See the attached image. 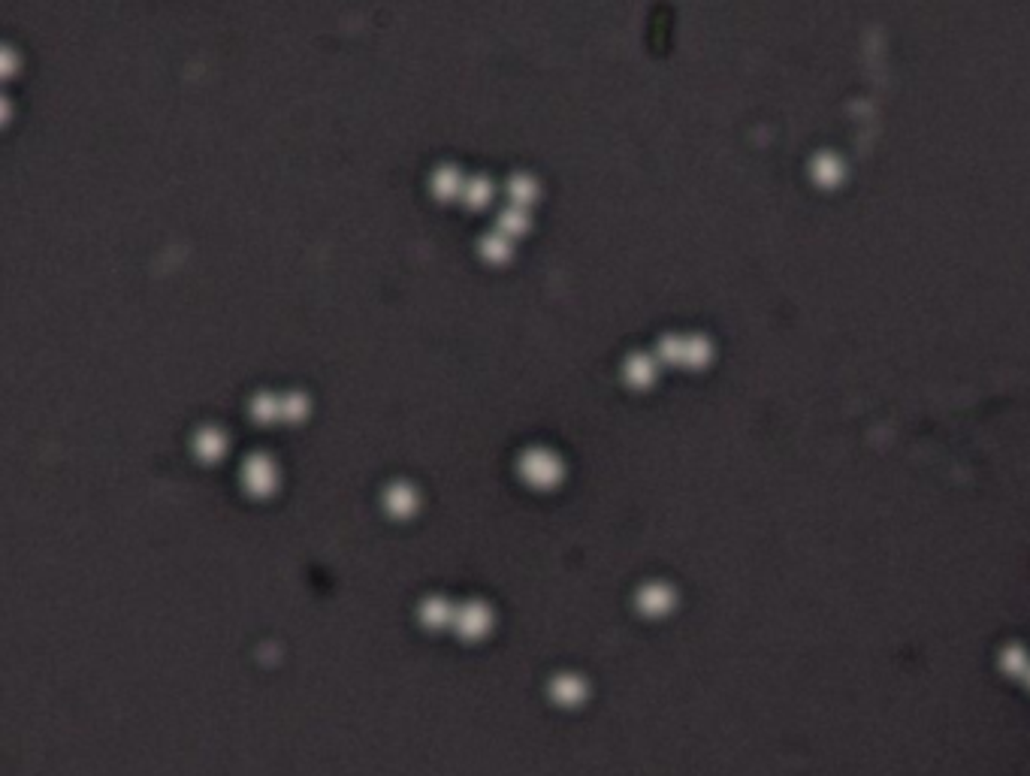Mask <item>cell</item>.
<instances>
[{
    "mask_svg": "<svg viewBox=\"0 0 1030 776\" xmlns=\"http://www.w3.org/2000/svg\"><path fill=\"white\" fill-rule=\"evenodd\" d=\"M520 478L535 489H553L562 480V459L548 447H532L520 456Z\"/></svg>",
    "mask_w": 1030,
    "mask_h": 776,
    "instance_id": "1",
    "label": "cell"
},
{
    "mask_svg": "<svg viewBox=\"0 0 1030 776\" xmlns=\"http://www.w3.org/2000/svg\"><path fill=\"white\" fill-rule=\"evenodd\" d=\"M242 487L251 496H272L279 487V469L266 454H251L242 465Z\"/></svg>",
    "mask_w": 1030,
    "mask_h": 776,
    "instance_id": "2",
    "label": "cell"
},
{
    "mask_svg": "<svg viewBox=\"0 0 1030 776\" xmlns=\"http://www.w3.org/2000/svg\"><path fill=\"white\" fill-rule=\"evenodd\" d=\"M659 366H662V363L656 360L653 354L635 351V354L625 356L623 378H625V384L635 387V390H647V387L656 384V378H659Z\"/></svg>",
    "mask_w": 1030,
    "mask_h": 776,
    "instance_id": "3",
    "label": "cell"
},
{
    "mask_svg": "<svg viewBox=\"0 0 1030 776\" xmlns=\"http://www.w3.org/2000/svg\"><path fill=\"white\" fill-rule=\"evenodd\" d=\"M846 179V163L843 157L834 152H819L810 161V181L822 191H831V188H840Z\"/></svg>",
    "mask_w": 1030,
    "mask_h": 776,
    "instance_id": "4",
    "label": "cell"
},
{
    "mask_svg": "<svg viewBox=\"0 0 1030 776\" xmlns=\"http://www.w3.org/2000/svg\"><path fill=\"white\" fill-rule=\"evenodd\" d=\"M713 354L716 351H713V342L708 336H701V332H689V336H683V360H680V366L701 371L713 363Z\"/></svg>",
    "mask_w": 1030,
    "mask_h": 776,
    "instance_id": "5",
    "label": "cell"
},
{
    "mask_svg": "<svg viewBox=\"0 0 1030 776\" xmlns=\"http://www.w3.org/2000/svg\"><path fill=\"white\" fill-rule=\"evenodd\" d=\"M417 489L411 484H390L384 493V508L393 513V517H411L417 511Z\"/></svg>",
    "mask_w": 1030,
    "mask_h": 776,
    "instance_id": "6",
    "label": "cell"
},
{
    "mask_svg": "<svg viewBox=\"0 0 1030 776\" xmlns=\"http://www.w3.org/2000/svg\"><path fill=\"white\" fill-rule=\"evenodd\" d=\"M432 194L439 196V200H463V188H465V181H463V172L456 170V166H439V170L432 172Z\"/></svg>",
    "mask_w": 1030,
    "mask_h": 776,
    "instance_id": "7",
    "label": "cell"
},
{
    "mask_svg": "<svg viewBox=\"0 0 1030 776\" xmlns=\"http://www.w3.org/2000/svg\"><path fill=\"white\" fill-rule=\"evenodd\" d=\"M194 454L200 456L203 463H215V459L227 454V435L215 430V426H205L194 438Z\"/></svg>",
    "mask_w": 1030,
    "mask_h": 776,
    "instance_id": "8",
    "label": "cell"
},
{
    "mask_svg": "<svg viewBox=\"0 0 1030 776\" xmlns=\"http://www.w3.org/2000/svg\"><path fill=\"white\" fill-rule=\"evenodd\" d=\"M1001 671L1006 677H1018V680H1025L1027 677V671H1030V653L1021 644H1009V647H1003V653H1001Z\"/></svg>",
    "mask_w": 1030,
    "mask_h": 776,
    "instance_id": "9",
    "label": "cell"
},
{
    "mask_svg": "<svg viewBox=\"0 0 1030 776\" xmlns=\"http://www.w3.org/2000/svg\"><path fill=\"white\" fill-rule=\"evenodd\" d=\"M514 248H511V239L505 233H490L481 239V257L490 260V263H505V260H511Z\"/></svg>",
    "mask_w": 1030,
    "mask_h": 776,
    "instance_id": "10",
    "label": "cell"
},
{
    "mask_svg": "<svg viewBox=\"0 0 1030 776\" xmlns=\"http://www.w3.org/2000/svg\"><path fill=\"white\" fill-rule=\"evenodd\" d=\"M493 200V181L483 179V176H474L465 181L463 188V203L469 205V209H483V205H490Z\"/></svg>",
    "mask_w": 1030,
    "mask_h": 776,
    "instance_id": "11",
    "label": "cell"
},
{
    "mask_svg": "<svg viewBox=\"0 0 1030 776\" xmlns=\"http://www.w3.org/2000/svg\"><path fill=\"white\" fill-rule=\"evenodd\" d=\"M508 200L511 205H520V209L532 205L538 200V181L532 176H514L508 181Z\"/></svg>",
    "mask_w": 1030,
    "mask_h": 776,
    "instance_id": "12",
    "label": "cell"
},
{
    "mask_svg": "<svg viewBox=\"0 0 1030 776\" xmlns=\"http://www.w3.org/2000/svg\"><path fill=\"white\" fill-rule=\"evenodd\" d=\"M529 229V215L520 205H508V209L498 212V233H505L508 239L514 236H523Z\"/></svg>",
    "mask_w": 1030,
    "mask_h": 776,
    "instance_id": "13",
    "label": "cell"
},
{
    "mask_svg": "<svg viewBox=\"0 0 1030 776\" xmlns=\"http://www.w3.org/2000/svg\"><path fill=\"white\" fill-rule=\"evenodd\" d=\"M251 414H255L257 423H275L281 421V399L272 393H260L255 402H251Z\"/></svg>",
    "mask_w": 1030,
    "mask_h": 776,
    "instance_id": "14",
    "label": "cell"
},
{
    "mask_svg": "<svg viewBox=\"0 0 1030 776\" xmlns=\"http://www.w3.org/2000/svg\"><path fill=\"white\" fill-rule=\"evenodd\" d=\"M308 414V399L303 393H288L281 396V421L299 423Z\"/></svg>",
    "mask_w": 1030,
    "mask_h": 776,
    "instance_id": "15",
    "label": "cell"
},
{
    "mask_svg": "<svg viewBox=\"0 0 1030 776\" xmlns=\"http://www.w3.org/2000/svg\"><path fill=\"white\" fill-rule=\"evenodd\" d=\"M644 607H647V611H653V613L668 611V607H671V592L662 589V586H653V589L644 592Z\"/></svg>",
    "mask_w": 1030,
    "mask_h": 776,
    "instance_id": "16",
    "label": "cell"
},
{
    "mask_svg": "<svg viewBox=\"0 0 1030 776\" xmlns=\"http://www.w3.org/2000/svg\"><path fill=\"white\" fill-rule=\"evenodd\" d=\"M1025 686H1027V692H1030V671H1027V677H1025Z\"/></svg>",
    "mask_w": 1030,
    "mask_h": 776,
    "instance_id": "17",
    "label": "cell"
}]
</instances>
